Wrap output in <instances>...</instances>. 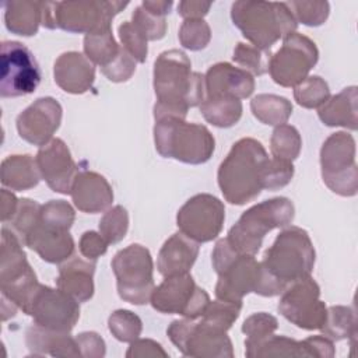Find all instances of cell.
<instances>
[{"label": "cell", "mask_w": 358, "mask_h": 358, "mask_svg": "<svg viewBox=\"0 0 358 358\" xmlns=\"http://www.w3.org/2000/svg\"><path fill=\"white\" fill-rule=\"evenodd\" d=\"M154 119H186L189 108L199 106L204 99V76L192 71L187 55L179 49L162 52L154 62Z\"/></svg>", "instance_id": "1"}, {"label": "cell", "mask_w": 358, "mask_h": 358, "mask_svg": "<svg viewBox=\"0 0 358 358\" xmlns=\"http://www.w3.org/2000/svg\"><path fill=\"white\" fill-rule=\"evenodd\" d=\"M267 151L255 138L238 140L220 164L217 179L224 199L235 206H243L263 190V175L268 162Z\"/></svg>", "instance_id": "2"}, {"label": "cell", "mask_w": 358, "mask_h": 358, "mask_svg": "<svg viewBox=\"0 0 358 358\" xmlns=\"http://www.w3.org/2000/svg\"><path fill=\"white\" fill-rule=\"evenodd\" d=\"M231 18L250 45L264 52L298 27L287 3L282 1L239 0L231 7Z\"/></svg>", "instance_id": "3"}, {"label": "cell", "mask_w": 358, "mask_h": 358, "mask_svg": "<svg viewBox=\"0 0 358 358\" xmlns=\"http://www.w3.org/2000/svg\"><path fill=\"white\" fill-rule=\"evenodd\" d=\"M127 1L70 0L43 1L42 25L74 34H95L112 29V20L127 7Z\"/></svg>", "instance_id": "4"}, {"label": "cell", "mask_w": 358, "mask_h": 358, "mask_svg": "<svg viewBox=\"0 0 358 358\" xmlns=\"http://www.w3.org/2000/svg\"><path fill=\"white\" fill-rule=\"evenodd\" d=\"M154 143L161 157L192 165L207 162L215 150V140L206 126L180 117L155 120Z\"/></svg>", "instance_id": "5"}, {"label": "cell", "mask_w": 358, "mask_h": 358, "mask_svg": "<svg viewBox=\"0 0 358 358\" xmlns=\"http://www.w3.org/2000/svg\"><path fill=\"white\" fill-rule=\"evenodd\" d=\"M295 208L289 199L274 197L248 208L229 229L227 241L242 255H256L263 238L274 228H285L294 220Z\"/></svg>", "instance_id": "6"}, {"label": "cell", "mask_w": 358, "mask_h": 358, "mask_svg": "<svg viewBox=\"0 0 358 358\" xmlns=\"http://www.w3.org/2000/svg\"><path fill=\"white\" fill-rule=\"evenodd\" d=\"M211 262L218 274L217 299L242 303L245 295L257 292L262 280V263L253 255L238 253L224 238L215 243Z\"/></svg>", "instance_id": "7"}, {"label": "cell", "mask_w": 358, "mask_h": 358, "mask_svg": "<svg viewBox=\"0 0 358 358\" xmlns=\"http://www.w3.org/2000/svg\"><path fill=\"white\" fill-rule=\"evenodd\" d=\"M315 257L309 234L299 227H288L277 235L260 263L268 274L288 285L310 275Z\"/></svg>", "instance_id": "8"}, {"label": "cell", "mask_w": 358, "mask_h": 358, "mask_svg": "<svg viewBox=\"0 0 358 358\" xmlns=\"http://www.w3.org/2000/svg\"><path fill=\"white\" fill-rule=\"evenodd\" d=\"M119 296L133 305L150 302L154 289V263L147 248L133 243L119 250L112 259Z\"/></svg>", "instance_id": "9"}, {"label": "cell", "mask_w": 358, "mask_h": 358, "mask_svg": "<svg viewBox=\"0 0 358 358\" xmlns=\"http://www.w3.org/2000/svg\"><path fill=\"white\" fill-rule=\"evenodd\" d=\"M322 178L326 186L345 197L357 194L358 171L355 164V140L347 131L330 134L320 150Z\"/></svg>", "instance_id": "10"}, {"label": "cell", "mask_w": 358, "mask_h": 358, "mask_svg": "<svg viewBox=\"0 0 358 358\" xmlns=\"http://www.w3.org/2000/svg\"><path fill=\"white\" fill-rule=\"evenodd\" d=\"M169 340L186 357L196 358H232L234 348L225 330L203 319L173 320L166 329Z\"/></svg>", "instance_id": "11"}, {"label": "cell", "mask_w": 358, "mask_h": 358, "mask_svg": "<svg viewBox=\"0 0 358 358\" xmlns=\"http://www.w3.org/2000/svg\"><path fill=\"white\" fill-rule=\"evenodd\" d=\"M319 59V50L312 39L292 32L282 39L281 48L270 56L267 71L281 87H295L302 83Z\"/></svg>", "instance_id": "12"}, {"label": "cell", "mask_w": 358, "mask_h": 358, "mask_svg": "<svg viewBox=\"0 0 358 358\" xmlns=\"http://www.w3.org/2000/svg\"><path fill=\"white\" fill-rule=\"evenodd\" d=\"M38 285V278L29 266L21 239L10 229H1L0 291L1 295L20 305Z\"/></svg>", "instance_id": "13"}, {"label": "cell", "mask_w": 358, "mask_h": 358, "mask_svg": "<svg viewBox=\"0 0 358 358\" xmlns=\"http://www.w3.org/2000/svg\"><path fill=\"white\" fill-rule=\"evenodd\" d=\"M41 83V69L32 52L21 42H1L0 95L15 98L32 94Z\"/></svg>", "instance_id": "14"}, {"label": "cell", "mask_w": 358, "mask_h": 358, "mask_svg": "<svg viewBox=\"0 0 358 358\" xmlns=\"http://www.w3.org/2000/svg\"><path fill=\"white\" fill-rule=\"evenodd\" d=\"M210 302L208 294L200 288L189 273L165 277L154 287L150 303L161 313H178L187 319H199Z\"/></svg>", "instance_id": "15"}, {"label": "cell", "mask_w": 358, "mask_h": 358, "mask_svg": "<svg viewBox=\"0 0 358 358\" xmlns=\"http://www.w3.org/2000/svg\"><path fill=\"white\" fill-rule=\"evenodd\" d=\"M278 312L299 329L320 330L326 320L327 306L320 301L317 282L308 275L291 282L281 292Z\"/></svg>", "instance_id": "16"}, {"label": "cell", "mask_w": 358, "mask_h": 358, "mask_svg": "<svg viewBox=\"0 0 358 358\" xmlns=\"http://www.w3.org/2000/svg\"><path fill=\"white\" fill-rule=\"evenodd\" d=\"M78 303L67 292L39 284L22 312L42 327L70 333L80 319Z\"/></svg>", "instance_id": "17"}, {"label": "cell", "mask_w": 358, "mask_h": 358, "mask_svg": "<svg viewBox=\"0 0 358 358\" xmlns=\"http://www.w3.org/2000/svg\"><path fill=\"white\" fill-rule=\"evenodd\" d=\"M224 220L225 207L222 201L208 193L190 197L176 214L179 231L197 243L215 239L222 229Z\"/></svg>", "instance_id": "18"}, {"label": "cell", "mask_w": 358, "mask_h": 358, "mask_svg": "<svg viewBox=\"0 0 358 358\" xmlns=\"http://www.w3.org/2000/svg\"><path fill=\"white\" fill-rule=\"evenodd\" d=\"M62 115V105L55 98H38L17 116V131L27 143L43 147L52 140L53 134L59 129Z\"/></svg>", "instance_id": "19"}, {"label": "cell", "mask_w": 358, "mask_h": 358, "mask_svg": "<svg viewBox=\"0 0 358 358\" xmlns=\"http://www.w3.org/2000/svg\"><path fill=\"white\" fill-rule=\"evenodd\" d=\"M35 159L41 178L46 185L53 192L70 194L73 182L78 172L66 143L57 137L52 138L48 144L39 148Z\"/></svg>", "instance_id": "20"}, {"label": "cell", "mask_w": 358, "mask_h": 358, "mask_svg": "<svg viewBox=\"0 0 358 358\" xmlns=\"http://www.w3.org/2000/svg\"><path fill=\"white\" fill-rule=\"evenodd\" d=\"M253 91V76L231 63H215L204 74V92L207 98L243 99L250 96Z\"/></svg>", "instance_id": "21"}, {"label": "cell", "mask_w": 358, "mask_h": 358, "mask_svg": "<svg viewBox=\"0 0 358 358\" xmlns=\"http://www.w3.org/2000/svg\"><path fill=\"white\" fill-rule=\"evenodd\" d=\"M70 194L74 206L87 214L106 211L113 201V190L109 182L105 176L92 171H81L76 175Z\"/></svg>", "instance_id": "22"}, {"label": "cell", "mask_w": 358, "mask_h": 358, "mask_svg": "<svg viewBox=\"0 0 358 358\" xmlns=\"http://www.w3.org/2000/svg\"><path fill=\"white\" fill-rule=\"evenodd\" d=\"M55 83L69 94H84L95 80L94 63L80 52H64L53 64Z\"/></svg>", "instance_id": "23"}, {"label": "cell", "mask_w": 358, "mask_h": 358, "mask_svg": "<svg viewBox=\"0 0 358 358\" xmlns=\"http://www.w3.org/2000/svg\"><path fill=\"white\" fill-rule=\"evenodd\" d=\"M22 243L36 252L42 260L52 264L69 260L74 252V241L69 231L48 227L41 221L25 236Z\"/></svg>", "instance_id": "24"}, {"label": "cell", "mask_w": 358, "mask_h": 358, "mask_svg": "<svg viewBox=\"0 0 358 358\" xmlns=\"http://www.w3.org/2000/svg\"><path fill=\"white\" fill-rule=\"evenodd\" d=\"M199 255V243L183 232H175L159 249L157 268L161 275L172 277L189 273Z\"/></svg>", "instance_id": "25"}, {"label": "cell", "mask_w": 358, "mask_h": 358, "mask_svg": "<svg viewBox=\"0 0 358 358\" xmlns=\"http://www.w3.org/2000/svg\"><path fill=\"white\" fill-rule=\"evenodd\" d=\"M25 343L32 355L81 357L76 338L67 331H57L32 323L25 331Z\"/></svg>", "instance_id": "26"}, {"label": "cell", "mask_w": 358, "mask_h": 358, "mask_svg": "<svg viewBox=\"0 0 358 358\" xmlns=\"http://www.w3.org/2000/svg\"><path fill=\"white\" fill-rule=\"evenodd\" d=\"M94 262L74 257L60 266L56 285L78 302H85L94 295Z\"/></svg>", "instance_id": "27"}, {"label": "cell", "mask_w": 358, "mask_h": 358, "mask_svg": "<svg viewBox=\"0 0 358 358\" xmlns=\"http://www.w3.org/2000/svg\"><path fill=\"white\" fill-rule=\"evenodd\" d=\"M357 87L344 88L334 96H330L320 108H317L319 119L326 126H341L357 130Z\"/></svg>", "instance_id": "28"}, {"label": "cell", "mask_w": 358, "mask_h": 358, "mask_svg": "<svg viewBox=\"0 0 358 358\" xmlns=\"http://www.w3.org/2000/svg\"><path fill=\"white\" fill-rule=\"evenodd\" d=\"M43 1L10 0L3 1L4 22L11 34L21 36H32L42 24Z\"/></svg>", "instance_id": "29"}, {"label": "cell", "mask_w": 358, "mask_h": 358, "mask_svg": "<svg viewBox=\"0 0 358 358\" xmlns=\"http://www.w3.org/2000/svg\"><path fill=\"white\" fill-rule=\"evenodd\" d=\"M1 183L15 192L35 187L41 180L36 159L29 155H10L1 162Z\"/></svg>", "instance_id": "30"}, {"label": "cell", "mask_w": 358, "mask_h": 358, "mask_svg": "<svg viewBox=\"0 0 358 358\" xmlns=\"http://www.w3.org/2000/svg\"><path fill=\"white\" fill-rule=\"evenodd\" d=\"M253 116L268 126L284 124L292 113V103L280 95L259 94L250 101Z\"/></svg>", "instance_id": "31"}, {"label": "cell", "mask_w": 358, "mask_h": 358, "mask_svg": "<svg viewBox=\"0 0 358 358\" xmlns=\"http://www.w3.org/2000/svg\"><path fill=\"white\" fill-rule=\"evenodd\" d=\"M203 117L217 127H231L242 116V102L236 98H204L199 105Z\"/></svg>", "instance_id": "32"}, {"label": "cell", "mask_w": 358, "mask_h": 358, "mask_svg": "<svg viewBox=\"0 0 358 358\" xmlns=\"http://www.w3.org/2000/svg\"><path fill=\"white\" fill-rule=\"evenodd\" d=\"M246 357L262 358V357H306L308 354L301 341L285 336H275L274 333L264 340L248 345L245 350Z\"/></svg>", "instance_id": "33"}, {"label": "cell", "mask_w": 358, "mask_h": 358, "mask_svg": "<svg viewBox=\"0 0 358 358\" xmlns=\"http://www.w3.org/2000/svg\"><path fill=\"white\" fill-rule=\"evenodd\" d=\"M322 333L330 340H344L355 337L357 334V316L354 309L348 306H330L327 308V315L323 326L320 327Z\"/></svg>", "instance_id": "34"}, {"label": "cell", "mask_w": 358, "mask_h": 358, "mask_svg": "<svg viewBox=\"0 0 358 358\" xmlns=\"http://www.w3.org/2000/svg\"><path fill=\"white\" fill-rule=\"evenodd\" d=\"M120 48L113 35L112 29L88 34L84 36V53L94 63L101 67L108 66L119 55Z\"/></svg>", "instance_id": "35"}, {"label": "cell", "mask_w": 358, "mask_h": 358, "mask_svg": "<svg viewBox=\"0 0 358 358\" xmlns=\"http://www.w3.org/2000/svg\"><path fill=\"white\" fill-rule=\"evenodd\" d=\"M302 147L299 131L291 124H280L274 129L270 138V150L273 158L294 161L298 158Z\"/></svg>", "instance_id": "36"}, {"label": "cell", "mask_w": 358, "mask_h": 358, "mask_svg": "<svg viewBox=\"0 0 358 358\" xmlns=\"http://www.w3.org/2000/svg\"><path fill=\"white\" fill-rule=\"evenodd\" d=\"M294 98L302 108H320L330 98V88L322 77L308 76L294 87Z\"/></svg>", "instance_id": "37"}, {"label": "cell", "mask_w": 358, "mask_h": 358, "mask_svg": "<svg viewBox=\"0 0 358 358\" xmlns=\"http://www.w3.org/2000/svg\"><path fill=\"white\" fill-rule=\"evenodd\" d=\"M108 327L112 336L122 343H131L141 334V319L127 309L115 310L108 319Z\"/></svg>", "instance_id": "38"}, {"label": "cell", "mask_w": 358, "mask_h": 358, "mask_svg": "<svg viewBox=\"0 0 358 358\" xmlns=\"http://www.w3.org/2000/svg\"><path fill=\"white\" fill-rule=\"evenodd\" d=\"M129 229V214L124 207L115 206L105 211L99 221V234L110 245L120 242Z\"/></svg>", "instance_id": "39"}, {"label": "cell", "mask_w": 358, "mask_h": 358, "mask_svg": "<svg viewBox=\"0 0 358 358\" xmlns=\"http://www.w3.org/2000/svg\"><path fill=\"white\" fill-rule=\"evenodd\" d=\"M242 309V303H234V302H225V301H210L204 313L200 319L204 322L228 331L234 322L239 317Z\"/></svg>", "instance_id": "40"}, {"label": "cell", "mask_w": 358, "mask_h": 358, "mask_svg": "<svg viewBox=\"0 0 358 358\" xmlns=\"http://www.w3.org/2000/svg\"><path fill=\"white\" fill-rule=\"evenodd\" d=\"M76 218L73 207L64 200H50L41 207L39 221L48 227L70 231Z\"/></svg>", "instance_id": "41"}, {"label": "cell", "mask_w": 358, "mask_h": 358, "mask_svg": "<svg viewBox=\"0 0 358 358\" xmlns=\"http://www.w3.org/2000/svg\"><path fill=\"white\" fill-rule=\"evenodd\" d=\"M41 207H42V204H39L31 199H21L18 201L17 211L14 213V215L11 217V220L8 222L11 224L13 232L21 239V242L38 224Z\"/></svg>", "instance_id": "42"}, {"label": "cell", "mask_w": 358, "mask_h": 358, "mask_svg": "<svg viewBox=\"0 0 358 358\" xmlns=\"http://www.w3.org/2000/svg\"><path fill=\"white\" fill-rule=\"evenodd\" d=\"M287 6L296 22H302L308 27L324 24L330 11L327 1H288Z\"/></svg>", "instance_id": "43"}, {"label": "cell", "mask_w": 358, "mask_h": 358, "mask_svg": "<svg viewBox=\"0 0 358 358\" xmlns=\"http://www.w3.org/2000/svg\"><path fill=\"white\" fill-rule=\"evenodd\" d=\"M211 39L210 25L203 18L185 20L179 29L180 45L189 50L204 49Z\"/></svg>", "instance_id": "44"}, {"label": "cell", "mask_w": 358, "mask_h": 358, "mask_svg": "<svg viewBox=\"0 0 358 358\" xmlns=\"http://www.w3.org/2000/svg\"><path fill=\"white\" fill-rule=\"evenodd\" d=\"M268 59L270 57L267 56V52L242 42L235 46L232 56V60L252 76H263L267 71Z\"/></svg>", "instance_id": "45"}, {"label": "cell", "mask_w": 358, "mask_h": 358, "mask_svg": "<svg viewBox=\"0 0 358 358\" xmlns=\"http://www.w3.org/2000/svg\"><path fill=\"white\" fill-rule=\"evenodd\" d=\"M278 327L277 319L266 312L250 315L242 324V331L246 334L245 347L256 344L271 336Z\"/></svg>", "instance_id": "46"}, {"label": "cell", "mask_w": 358, "mask_h": 358, "mask_svg": "<svg viewBox=\"0 0 358 358\" xmlns=\"http://www.w3.org/2000/svg\"><path fill=\"white\" fill-rule=\"evenodd\" d=\"M119 38L123 49L138 63H144L147 59L148 48L145 36L133 25L131 21H124L119 25Z\"/></svg>", "instance_id": "47"}, {"label": "cell", "mask_w": 358, "mask_h": 358, "mask_svg": "<svg viewBox=\"0 0 358 358\" xmlns=\"http://www.w3.org/2000/svg\"><path fill=\"white\" fill-rule=\"evenodd\" d=\"M133 25L145 36L147 41H158L165 36L166 20L148 13L141 4L136 7L131 15Z\"/></svg>", "instance_id": "48"}, {"label": "cell", "mask_w": 358, "mask_h": 358, "mask_svg": "<svg viewBox=\"0 0 358 358\" xmlns=\"http://www.w3.org/2000/svg\"><path fill=\"white\" fill-rule=\"evenodd\" d=\"M294 176V165L291 161L270 158L264 175H263V189L278 190L287 186Z\"/></svg>", "instance_id": "49"}, {"label": "cell", "mask_w": 358, "mask_h": 358, "mask_svg": "<svg viewBox=\"0 0 358 358\" xmlns=\"http://www.w3.org/2000/svg\"><path fill=\"white\" fill-rule=\"evenodd\" d=\"M136 63L137 62L122 46L119 55L113 59V62H110L105 67H101V71L109 81L123 83L134 74Z\"/></svg>", "instance_id": "50"}, {"label": "cell", "mask_w": 358, "mask_h": 358, "mask_svg": "<svg viewBox=\"0 0 358 358\" xmlns=\"http://www.w3.org/2000/svg\"><path fill=\"white\" fill-rule=\"evenodd\" d=\"M108 242L105 238L95 231H85L78 242V248L81 255L91 262H95L98 257L106 253L108 250Z\"/></svg>", "instance_id": "51"}, {"label": "cell", "mask_w": 358, "mask_h": 358, "mask_svg": "<svg viewBox=\"0 0 358 358\" xmlns=\"http://www.w3.org/2000/svg\"><path fill=\"white\" fill-rule=\"evenodd\" d=\"M81 357L102 358L105 355V341L95 331H84L76 337Z\"/></svg>", "instance_id": "52"}, {"label": "cell", "mask_w": 358, "mask_h": 358, "mask_svg": "<svg viewBox=\"0 0 358 358\" xmlns=\"http://www.w3.org/2000/svg\"><path fill=\"white\" fill-rule=\"evenodd\" d=\"M308 358L317 357V358H331L336 354L333 340L326 336H310L301 341Z\"/></svg>", "instance_id": "53"}, {"label": "cell", "mask_w": 358, "mask_h": 358, "mask_svg": "<svg viewBox=\"0 0 358 358\" xmlns=\"http://www.w3.org/2000/svg\"><path fill=\"white\" fill-rule=\"evenodd\" d=\"M126 357L137 358V357H168V352L162 348V345L150 338H136L130 343L129 350L126 351Z\"/></svg>", "instance_id": "54"}, {"label": "cell", "mask_w": 358, "mask_h": 358, "mask_svg": "<svg viewBox=\"0 0 358 358\" xmlns=\"http://www.w3.org/2000/svg\"><path fill=\"white\" fill-rule=\"evenodd\" d=\"M211 1H201V0H183L178 4V13L185 20L193 18H203L211 8Z\"/></svg>", "instance_id": "55"}, {"label": "cell", "mask_w": 358, "mask_h": 358, "mask_svg": "<svg viewBox=\"0 0 358 358\" xmlns=\"http://www.w3.org/2000/svg\"><path fill=\"white\" fill-rule=\"evenodd\" d=\"M18 199L8 192L7 189H1V221L7 224L18 207Z\"/></svg>", "instance_id": "56"}, {"label": "cell", "mask_w": 358, "mask_h": 358, "mask_svg": "<svg viewBox=\"0 0 358 358\" xmlns=\"http://www.w3.org/2000/svg\"><path fill=\"white\" fill-rule=\"evenodd\" d=\"M141 6L151 14L158 15V17H165L166 14L171 13V8L173 3L171 0H144Z\"/></svg>", "instance_id": "57"}]
</instances>
